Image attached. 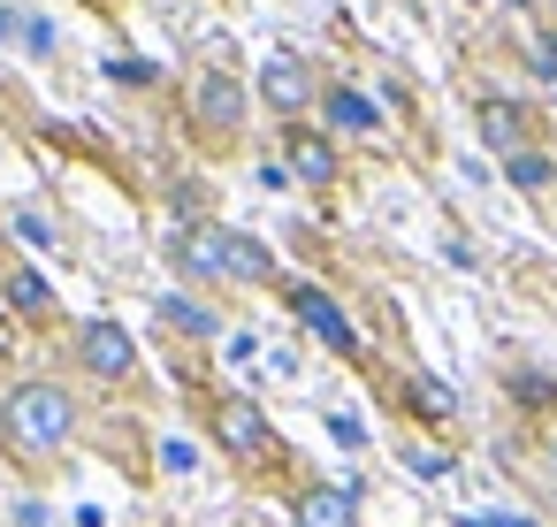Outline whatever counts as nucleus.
Here are the masks:
<instances>
[{"mask_svg": "<svg viewBox=\"0 0 557 527\" xmlns=\"http://www.w3.org/2000/svg\"><path fill=\"white\" fill-rule=\"evenodd\" d=\"M222 436H230L237 451H268V443H275V436H268V420H260L252 405H237V397L222 405Z\"/></svg>", "mask_w": 557, "mask_h": 527, "instance_id": "11", "label": "nucleus"}, {"mask_svg": "<svg viewBox=\"0 0 557 527\" xmlns=\"http://www.w3.org/2000/svg\"><path fill=\"white\" fill-rule=\"evenodd\" d=\"M329 428H336V443H344V451H359V443H367V436H359V420H351V413H329Z\"/></svg>", "mask_w": 557, "mask_h": 527, "instance_id": "21", "label": "nucleus"}, {"mask_svg": "<svg viewBox=\"0 0 557 527\" xmlns=\"http://www.w3.org/2000/svg\"><path fill=\"white\" fill-rule=\"evenodd\" d=\"M32 24H24V9H0V39H24Z\"/></svg>", "mask_w": 557, "mask_h": 527, "instance_id": "22", "label": "nucleus"}, {"mask_svg": "<svg viewBox=\"0 0 557 527\" xmlns=\"http://www.w3.org/2000/svg\"><path fill=\"white\" fill-rule=\"evenodd\" d=\"M77 352H85V367H92L100 382H123V375L138 367V344H131L123 321H85V329H77Z\"/></svg>", "mask_w": 557, "mask_h": 527, "instance_id": "5", "label": "nucleus"}, {"mask_svg": "<svg viewBox=\"0 0 557 527\" xmlns=\"http://www.w3.org/2000/svg\"><path fill=\"white\" fill-rule=\"evenodd\" d=\"M329 123H336V131H382V108H374L359 85H336V93H329Z\"/></svg>", "mask_w": 557, "mask_h": 527, "instance_id": "10", "label": "nucleus"}, {"mask_svg": "<svg viewBox=\"0 0 557 527\" xmlns=\"http://www.w3.org/2000/svg\"><path fill=\"white\" fill-rule=\"evenodd\" d=\"M443 466H450V458H443V451H405V474H420V481H435V474H443Z\"/></svg>", "mask_w": 557, "mask_h": 527, "instance_id": "18", "label": "nucleus"}, {"mask_svg": "<svg viewBox=\"0 0 557 527\" xmlns=\"http://www.w3.org/2000/svg\"><path fill=\"white\" fill-rule=\"evenodd\" d=\"M161 466H169V474H191V466H199V451H191L184 436H169V443H161Z\"/></svg>", "mask_w": 557, "mask_h": 527, "instance_id": "17", "label": "nucleus"}, {"mask_svg": "<svg viewBox=\"0 0 557 527\" xmlns=\"http://www.w3.org/2000/svg\"><path fill=\"white\" fill-rule=\"evenodd\" d=\"M16 230H24V245H54V230H47V215H16Z\"/></svg>", "mask_w": 557, "mask_h": 527, "instance_id": "20", "label": "nucleus"}, {"mask_svg": "<svg viewBox=\"0 0 557 527\" xmlns=\"http://www.w3.org/2000/svg\"><path fill=\"white\" fill-rule=\"evenodd\" d=\"M412 405H420V413H435V420H450V413H458V397H450L435 375H420V382H412Z\"/></svg>", "mask_w": 557, "mask_h": 527, "instance_id": "15", "label": "nucleus"}, {"mask_svg": "<svg viewBox=\"0 0 557 527\" xmlns=\"http://www.w3.org/2000/svg\"><path fill=\"white\" fill-rule=\"evenodd\" d=\"M268 275H275L268 245L260 237H230V283H268Z\"/></svg>", "mask_w": 557, "mask_h": 527, "instance_id": "12", "label": "nucleus"}, {"mask_svg": "<svg viewBox=\"0 0 557 527\" xmlns=\"http://www.w3.org/2000/svg\"><path fill=\"white\" fill-rule=\"evenodd\" d=\"M283 169L298 176V184H336V146L329 138H313V131H290V146H283Z\"/></svg>", "mask_w": 557, "mask_h": 527, "instance_id": "6", "label": "nucleus"}, {"mask_svg": "<svg viewBox=\"0 0 557 527\" xmlns=\"http://www.w3.org/2000/svg\"><path fill=\"white\" fill-rule=\"evenodd\" d=\"M549 466H557V443H549Z\"/></svg>", "mask_w": 557, "mask_h": 527, "instance_id": "23", "label": "nucleus"}, {"mask_svg": "<svg viewBox=\"0 0 557 527\" xmlns=\"http://www.w3.org/2000/svg\"><path fill=\"white\" fill-rule=\"evenodd\" d=\"M283 298H290V314H298V321H306V329H313V336H321L329 352H344V359H359V329L344 321V306H336L329 291H313V283H290Z\"/></svg>", "mask_w": 557, "mask_h": 527, "instance_id": "4", "label": "nucleus"}, {"mask_svg": "<svg viewBox=\"0 0 557 527\" xmlns=\"http://www.w3.org/2000/svg\"><path fill=\"white\" fill-rule=\"evenodd\" d=\"M108 77H115V85H131V93H146L161 70H153V62H138V54H123V62H108Z\"/></svg>", "mask_w": 557, "mask_h": 527, "instance_id": "16", "label": "nucleus"}, {"mask_svg": "<svg viewBox=\"0 0 557 527\" xmlns=\"http://www.w3.org/2000/svg\"><path fill=\"white\" fill-rule=\"evenodd\" d=\"M260 93H268L275 115H298V108L313 100V77H306V62H268V85H260Z\"/></svg>", "mask_w": 557, "mask_h": 527, "instance_id": "9", "label": "nucleus"}, {"mask_svg": "<svg viewBox=\"0 0 557 527\" xmlns=\"http://www.w3.org/2000/svg\"><path fill=\"white\" fill-rule=\"evenodd\" d=\"M77 428V405L62 382H16L9 405H0V443H9L16 458H54Z\"/></svg>", "mask_w": 557, "mask_h": 527, "instance_id": "1", "label": "nucleus"}, {"mask_svg": "<svg viewBox=\"0 0 557 527\" xmlns=\"http://www.w3.org/2000/svg\"><path fill=\"white\" fill-rule=\"evenodd\" d=\"M298 527H359V489H306Z\"/></svg>", "mask_w": 557, "mask_h": 527, "instance_id": "8", "label": "nucleus"}, {"mask_svg": "<svg viewBox=\"0 0 557 527\" xmlns=\"http://www.w3.org/2000/svg\"><path fill=\"white\" fill-rule=\"evenodd\" d=\"M230 237L237 230H222V222H184L176 230V268L199 275V283H230Z\"/></svg>", "mask_w": 557, "mask_h": 527, "instance_id": "3", "label": "nucleus"}, {"mask_svg": "<svg viewBox=\"0 0 557 527\" xmlns=\"http://www.w3.org/2000/svg\"><path fill=\"white\" fill-rule=\"evenodd\" d=\"M504 176H511L519 192H549V176H557V169H549V154H534V146H527V154H511V169H504Z\"/></svg>", "mask_w": 557, "mask_h": 527, "instance_id": "14", "label": "nucleus"}, {"mask_svg": "<svg viewBox=\"0 0 557 527\" xmlns=\"http://www.w3.org/2000/svg\"><path fill=\"white\" fill-rule=\"evenodd\" d=\"M9 298H16V306H47V283H39V275H16Z\"/></svg>", "mask_w": 557, "mask_h": 527, "instance_id": "19", "label": "nucleus"}, {"mask_svg": "<svg viewBox=\"0 0 557 527\" xmlns=\"http://www.w3.org/2000/svg\"><path fill=\"white\" fill-rule=\"evenodd\" d=\"M473 123H481V146L527 154V108H519V100H481V108H473Z\"/></svg>", "mask_w": 557, "mask_h": 527, "instance_id": "7", "label": "nucleus"}, {"mask_svg": "<svg viewBox=\"0 0 557 527\" xmlns=\"http://www.w3.org/2000/svg\"><path fill=\"white\" fill-rule=\"evenodd\" d=\"M191 115H199L207 138H237V123H245V85H237L230 70H207V77L191 85Z\"/></svg>", "mask_w": 557, "mask_h": 527, "instance_id": "2", "label": "nucleus"}, {"mask_svg": "<svg viewBox=\"0 0 557 527\" xmlns=\"http://www.w3.org/2000/svg\"><path fill=\"white\" fill-rule=\"evenodd\" d=\"M161 321H169L176 336H214V329H222V321H214L199 298H169V306H161Z\"/></svg>", "mask_w": 557, "mask_h": 527, "instance_id": "13", "label": "nucleus"}]
</instances>
